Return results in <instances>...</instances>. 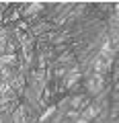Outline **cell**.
<instances>
[{
  "label": "cell",
  "mask_w": 119,
  "mask_h": 123,
  "mask_svg": "<svg viewBox=\"0 0 119 123\" xmlns=\"http://www.w3.org/2000/svg\"><path fill=\"white\" fill-rule=\"evenodd\" d=\"M101 84H103L101 78H99V80H90V90H99V88H101Z\"/></svg>",
  "instance_id": "1"
},
{
  "label": "cell",
  "mask_w": 119,
  "mask_h": 123,
  "mask_svg": "<svg viewBox=\"0 0 119 123\" xmlns=\"http://www.w3.org/2000/svg\"><path fill=\"white\" fill-rule=\"evenodd\" d=\"M13 60H14L13 55H4V57H0V62H13Z\"/></svg>",
  "instance_id": "3"
},
{
  "label": "cell",
  "mask_w": 119,
  "mask_h": 123,
  "mask_svg": "<svg viewBox=\"0 0 119 123\" xmlns=\"http://www.w3.org/2000/svg\"><path fill=\"white\" fill-rule=\"evenodd\" d=\"M39 8H41V4H39V2H35V6H29L27 12H35V10H39Z\"/></svg>",
  "instance_id": "2"
},
{
  "label": "cell",
  "mask_w": 119,
  "mask_h": 123,
  "mask_svg": "<svg viewBox=\"0 0 119 123\" xmlns=\"http://www.w3.org/2000/svg\"><path fill=\"white\" fill-rule=\"evenodd\" d=\"M76 123H86V119H84V117H80V119H78Z\"/></svg>",
  "instance_id": "4"
}]
</instances>
